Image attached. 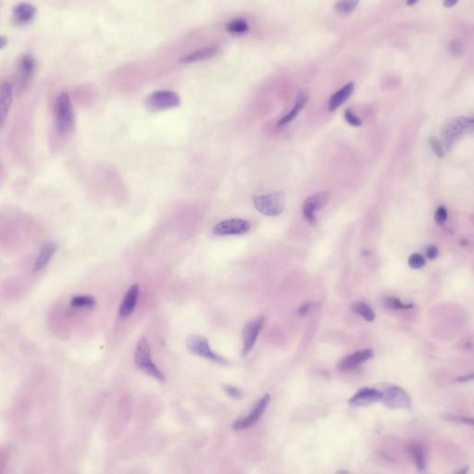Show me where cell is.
Returning <instances> with one entry per match:
<instances>
[{"label": "cell", "mask_w": 474, "mask_h": 474, "mask_svg": "<svg viewBox=\"0 0 474 474\" xmlns=\"http://www.w3.org/2000/svg\"><path fill=\"white\" fill-rule=\"evenodd\" d=\"M256 210L269 217H276L282 214L285 205V197L283 192H275L253 198Z\"/></svg>", "instance_id": "obj_2"}, {"label": "cell", "mask_w": 474, "mask_h": 474, "mask_svg": "<svg viewBox=\"0 0 474 474\" xmlns=\"http://www.w3.org/2000/svg\"><path fill=\"white\" fill-rule=\"evenodd\" d=\"M359 4V0H339L335 4V9L341 14L352 12Z\"/></svg>", "instance_id": "obj_25"}, {"label": "cell", "mask_w": 474, "mask_h": 474, "mask_svg": "<svg viewBox=\"0 0 474 474\" xmlns=\"http://www.w3.org/2000/svg\"><path fill=\"white\" fill-rule=\"evenodd\" d=\"M459 0H443V4L446 7H452L458 3Z\"/></svg>", "instance_id": "obj_37"}, {"label": "cell", "mask_w": 474, "mask_h": 474, "mask_svg": "<svg viewBox=\"0 0 474 474\" xmlns=\"http://www.w3.org/2000/svg\"><path fill=\"white\" fill-rule=\"evenodd\" d=\"M430 144H431V147H432L433 152H434L437 156H444V149H443V146L440 144V142H439L437 139L432 138V139L430 140Z\"/></svg>", "instance_id": "obj_32"}, {"label": "cell", "mask_w": 474, "mask_h": 474, "mask_svg": "<svg viewBox=\"0 0 474 474\" xmlns=\"http://www.w3.org/2000/svg\"><path fill=\"white\" fill-rule=\"evenodd\" d=\"M138 296H139V287H138V284L135 283L129 288V290L127 291L126 295L124 296V298L121 302L120 311H119V316L120 318H127L134 312L137 300H138Z\"/></svg>", "instance_id": "obj_14"}, {"label": "cell", "mask_w": 474, "mask_h": 474, "mask_svg": "<svg viewBox=\"0 0 474 474\" xmlns=\"http://www.w3.org/2000/svg\"><path fill=\"white\" fill-rule=\"evenodd\" d=\"M55 116L57 132L59 134L69 132L73 125V110L69 93L61 92L58 95L55 106Z\"/></svg>", "instance_id": "obj_3"}, {"label": "cell", "mask_w": 474, "mask_h": 474, "mask_svg": "<svg viewBox=\"0 0 474 474\" xmlns=\"http://www.w3.org/2000/svg\"><path fill=\"white\" fill-rule=\"evenodd\" d=\"M420 0H407V5L408 6H413L415 4H417Z\"/></svg>", "instance_id": "obj_40"}, {"label": "cell", "mask_w": 474, "mask_h": 474, "mask_svg": "<svg viewBox=\"0 0 474 474\" xmlns=\"http://www.w3.org/2000/svg\"><path fill=\"white\" fill-rule=\"evenodd\" d=\"M331 194L329 192H320L307 198L303 204V215L311 224H315L316 212L324 208L330 201Z\"/></svg>", "instance_id": "obj_8"}, {"label": "cell", "mask_w": 474, "mask_h": 474, "mask_svg": "<svg viewBox=\"0 0 474 474\" xmlns=\"http://www.w3.org/2000/svg\"><path fill=\"white\" fill-rule=\"evenodd\" d=\"M344 115H345V119L347 120L348 124L355 126V127H360L362 125V120L351 109H349V108L347 109Z\"/></svg>", "instance_id": "obj_29"}, {"label": "cell", "mask_w": 474, "mask_h": 474, "mask_svg": "<svg viewBox=\"0 0 474 474\" xmlns=\"http://www.w3.org/2000/svg\"><path fill=\"white\" fill-rule=\"evenodd\" d=\"M181 105L177 94L169 90H160L150 94L146 99V106L152 111H161L175 108Z\"/></svg>", "instance_id": "obj_4"}, {"label": "cell", "mask_w": 474, "mask_h": 474, "mask_svg": "<svg viewBox=\"0 0 474 474\" xmlns=\"http://www.w3.org/2000/svg\"><path fill=\"white\" fill-rule=\"evenodd\" d=\"M373 357V351L371 349H364L358 351L354 354L348 356L340 363L339 368L342 370H350L361 365V363L370 360Z\"/></svg>", "instance_id": "obj_17"}, {"label": "cell", "mask_w": 474, "mask_h": 474, "mask_svg": "<svg viewBox=\"0 0 474 474\" xmlns=\"http://www.w3.org/2000/svg\"><path fill=\"white\" fill-rule=\"evenodd\" d=\"M382 400L383 405L389 409H409L411 407V399L408 393L396 385L389 386L383 391Z\"/></svg>", "instance_id": "obj_7"}, {"label": "cell", "mask_w": 474, "mask_h": 474, "mask_svg": "<svg viewBox=\"0 0 474 474\" xmlns=\"http://www.w3.org/2000/svg\"><path fill=\"white\" fill-rule=\"evenodd\" d=\"M308 101H309L308 95L305 94V93H301V94L298 96L297 101H296V103H295V106H293V108H292V110H291L290 112L288 114H286L285 116H283V118L279 120L278 126H279V127H282V126H284V125L288 124L292 120H295V119L297 118L298 113H299V111L306 106V104L308 103Z\"/></svg>", "instance_id": "obj_20"}, {"label": "cell", "mask_w": 474, "mask_h": 474, "mask_svg": "<svg viewBox=\"0 0 474 474\" xmlns=\"http://www.w3.org/2000/svg\"><path fill=\"white\" fill-rule=\"evenodd\" d=\"M387 306L392 310H410L413 308V305L405 304L400 299L396 297H390L387 299Z\"/></svg>", "instance_id": "obj_27"}, {"label": "cell", "mask_w": 474, "mask_h": 474, "mask_svg": "<svg viewBox=\"0 0 474 474\" xmlns=\"http://www.w3.org/2000/svg\"><path fill=\"white\" fill-rule=\"evenodd\" d=\"M36 7L29 3H21L13 8V20L18 25H26L34 21Z\"/></svg>", "instance_id": "obj_16"}, {"label": "cell", "mask_w": 474, "mask_h": 474, "mask_svg": "<svg viewBox=\"0 0 474 474\" xmlns=\"http://www.w3.org/2000/svg\"><path fill=\"white\" fill-rule=\"evenodd\" d=\"M473 380H474V374H468V375L460 376L457 378L458 382H468Z\"/></svg>", "instance_id": "obj_36"}, {"label": "cell", "mask_w": 474, "mask_h": 474, "mask_svg": "<svg viewBox=\"0 0 474 474\" xmlns=\"http://www.w3.org/2000/svg\"><path fill=\"white\" fill-rule=\"evenodd\" d=\"M262 324H263V318H261L253 322H249L245 327L244 333H243V340H244L243 355L244 356L248 355L254 347L257 338L262 330Z\"/></svg>", "instance_id": "obj_13"}, {"label": "cell", "mask_w": 474, "mask_h": 474, "mask_svg": "<svg viewBox=\"0 0 474 474\" xmlns=\"http://www.w3.org/2000/svg\"><path fill=\"white\" fill-rule=\"evenodd\" d=\"M426 255H427V258L430 259V260H433L435 259L437 255H438V249L436 248V247L434 246H431L429 247L427 251H426Z\"/></svg>", "instance_id": "obj_35"}, {"label": "cell", "mask_w": 474, "mask_h": 474, "mask_svg": "<svg viewBox=\"0 0 474 474\" xmlns=\"http://www.w3.org/2000/svg\"><path fill=\"white\" fill-rule=\"evenodd\" d=\"M354 91V83L350 82L347 85L343 86L339 91L333 94V97L329 100L328 107L330 111H333L337 109L340 106H342L347 99L351 97Z\"/></svg>", "instance_id": "obj_19"}, {"label": "cell", "mask_w": 474, "mask_h": 474, "mask_svg": "<svg viewBox=\"0 0 474 474\" xmlns=\"http://www.w3.org/2000/svg\"><path fill=\"white\" fill-rule=\"evenodd\" d=\"M249 26H248L247 21L241 19L234 20L228 23L227 25V31L230 33L234 34H243L248 32Z\"/></svg>", "instance_id": "obj_26"}, {"label": "cell", "mask_w": 474, "mask_h": 474, "mask_svg": "<svg viewBox=\"0 0 474 474\" xmlns=\"http://www.w3.org/2000/svg\"><path fill=\"white\" fill-rule=\"evenodd\" d=\"M382 399V393L374 388H362L357 392L354 396L349 399V405L351 407H364L371 404L381 401Z\"/></svg>", "instance_id": "obj_12"}, {"label": "cell", "mask_w": 474, "mask_h": 474, "mask_svg": "<svg viewBox=\"0 0 474 474\" xmlns=\"http://www.w3.org/2000/svg\"></svg>", "instance_id": "obj_41"}, {"label": "cell", "mask_w": 474, "mask_h": 474, "mask_svg": "<svg viewBox=\"0 0 474 474\" xmlns=\"http://www.w3.org/2000/svg\"><path fill=\"white\" fill-rule=\"evenodd\" d=\"M446 218H447V211H446V209L444 207H439L438 209L436 210L435 215H434V219H435L436 223L441 224V223L445 222Z\"/></svg>", "instance_id": "obj_31"}, {"label": "cell", "mask_w": 474, "mask_h": 474, "mask_svg": "<svg viewBox=\"0 0 474 474\" xmlns=\"http://www.w3.org/2000/svg\"><path fill=\"white\" fill-rule=\"evenodd\" d=\"M224 390H225V392H226L229 396H233L234 398H237V397L240 396V391L237 389L236 387H234V386L226 385V386H224Z\"/></svg>", "instance_id": "obj_34"}, {"label": "cell", "mask_w": 474, "mask_h": 474, "mask_svg": "<svg viewBox=\"0 0 474 474\" xmlns=\"http://www.w3.org/2000/svg\"><path fill=\"white\" fill-rule=\"evenodd\" d=\"M36 60L30 55L21 57L18 63V71L16 78V88L19 93L23 92L32 82L36 71Z\"/></svg>", "instance_id": "obj_6"}, {"label": "cell", "mask_w": 474, "mask_h": 474, "mask_svg": "<svg viewBox=\"0 0 474 474\" xmlns=\"http://www.w3.org/2000/svg\"><path fill=\"white\" fill-rule=\"evenodd\" d=\"M12 96H13V87L12 85L5 81L1 85V93H0V121L3 124L7 118L9 108L12 104Z\"/></svg>", "instance_id": "obj_15"}, {"label": "cell", "mask_w": 474, "mask_h": 474, "mask_svg": "<svg viewBox=\"0 0 474 474\" xmlns=\"http://www.w3.org/2000/svg\"><path fill=\"white\" fill-rule=\"evenodd\" d=\"M56 251H57V245L54 242H50V243H48L47 245H45L41 248L40 253L36 259L34 268H33V271L38 272V271L42 270L44 268H46L47 265L49 264V262H50V260L52 259V257L55 255Z\"/></svg>", "instance_id": "obj_18"}, {"label": "cell", "mask_w": 474, "mask_h": 474, "mask_svg": "<svg viewBox=\"0 0 474 474\" xmlns=\"http://www.w3.org/2000/svg\"><path fill=\"white\" fill-rule=\"evenodd\" d=\"M135 366L144 373L161 382L165 380V375L162 371L157 367L156 364L152 361L149 340L145 336H142L137 342L135 352Z\"/></svg>", "instance_id": "obj_1"}, {"label": "cell", "mask_w": 474, "mask_h": 474, "mask_svg": "<svg viewBox=\"0 0 474 474\" xmlns=\"http://www.w3.org/2000/svg\"><path fill=\"white\" fill-rule=\"evenodd\" d=\"M444 419L449 421H453L457 423L472 425L474 426V419L473 418L462 417V416H455V415H445Z\"/></svg>", "instance_id": "obj_30"}, {"label": "cell", "mask_w": 474, "mask_h": 474, "mask_svg": "<svg viewBox=\"0 0 474 474\" xmlns=\"http://www.w3.org/2000/svg\"><path fill=\"white\" fill-rule=\"evenodd\" d=\"M186 347L193 354L205 358L207 360L215 361L218 363H225V360L220 356L213 352L210 347L208 339L197 333H192L186 339Z\"/></svg>", "instance_id": "obj_5"}, {"label": "cell", "mask_w": 474, "mask_h": 474, "mask_svg": "<svg viewBox=\"0 0 474 474\" xmlns=\"http://www.w3.org/2000/svg\"><path fill=\"white\" fill-rule=\"evenodd\" d=\"M351 309L356 314L360 315L367 321H372L375 318V313L372 309L363 302H354L351 305Z\"/></svg>", "instance_id": "obj_22"}, {"label": "cell", "mask_w": 474, "mask_h": 474, "mask_svg": "<svg viewBox=\"0 0 474 474\" xmlns=\"http://www.w3.org/2000/svg\"><path fill=\"white\" fill-rule=\"evenodd\" d=\"M474 124V120L466 118H457L448 122L443 130V137L446 146H450L470 125Z\"/></svg>", "instance_id": "obj_11"}, {"label": "cell", "mask_w": 474, "mask_h": 474, "mask_svg": "<svg viewBox=\"0 0 474 474\" xmlns=\"http://www.w3.org/2000/svg\"><path fill=\"white\" fill-rule=\"evenodd\" d=\"M250 223L243 219H229L217 223L213 228V234L219 236L239 235L248 233L250 230Z\"/></svg>", "instance_id": "obj_9"}, {"label": "cell", "mask_w": 474, "mask_h": 474, "mask_svg": "<svg viewBox=\"0 0 474 474\" xmlns=\"http://www.w3.org/2000/svg\"><path fill=\"white\" fill-rule=\"evenodd\" d=\"M217 52L216 48H209L205 50H198L195 51L189 55H186L184 57L180 58L181 63H192V62H197V61H201V60H206L211 57H212Z\"/></svg>", "instance_id": "obj_21"}, {"label": "cell", "mask_w": 474, "mask_h": 474, "mask_svg": "<svg viewBox=\"0 0 474 474\" xmlns=\"http://www.w3.org/2000/svg\"><path fill=\"white\" fill-rule=\"evenodd\" d=\"M97 304L92 296H75L71 300V307L74 308H94Z\"/></svg>", "instance_id": "obj_24"}, {"label": "cell", "mask_w": 474, "mask_h": 474, "mask_svg": "<svg viewBox=\"0 0 474 474\" xmlns=\"http://www.w3.org/2000/svg\"><path fill=\"white\" fill-rule=\"evenodd\" d=\"M411 457L419 471H424L426 469V455L422 446L414 445L411 447Z\"/></svg>", "instance_id": "obj_23"}, {"label": "cell", "mask_w": 474, "mask_h": 474, "mask_svg": "<svg viewBox=\"0 0 474 474\" xmlns=\"http://www.w3.org/2000/svg\"><path fill=\"white\" fill-rule=\"evenodd\" d=\"M269 400H270V396L269 395L263 396L254 407V409L250 412L248 417L244 418L235 422V424L234 425V430L242 431L257 423L258 421L262 418L264 411H266V408L268 407Z\"/></svg>", "instance_id": "obj_10"}, {"label": "cell", "mask_w": 474, "mask_h": 474, "mask_svg": "<svg viewBox=\"0 0 474 474\" xmlns=\"http://www.w3.org/2000/svg\"><path fill=\"white\" fill-rule=\"evenodd\" d=\"M409 265L412 269H421L425 265V259L421 254H412L409 259Z\"/></svg>", "instance_id": "obj_28"}, {"label": "cell", "mask_w": 474, "mask_h": 474, "mask_svg": "<svg viewBox=\"0 0 474 474\" xmlns=\"http://www.w3.org/2000/svg\"><path fill=\"white\" fill-rule=\"evenodd\" d=\"M449 50H450V52H451L452 55L459 56V55L461 54V52H462V46H461L460 41L454 40L453 42L450 44Z\"/></svg>", "instance_id": "obj_33"}, {"label": "cell", "mask_w": 474, "mask_h": 474, "mask_svg": "<svg viewBox=\"0 0 474 474\" xmlns=\"http://www.w3.org/2000/svg\"><path fill=\"white\" fill-rule=\"evenodd\" d=\"M310 310H311V304H304L298 310V312L300 314H306Z\"/></svg>", "instance_id": "obj_38"}, {"label": "cell", "mask_w": 474, "mask_h": 474, "mask_svg": "<svg viewBox=\"0 0 474 474\" xmlns=\"http://www.w3.org/2000/svg\"><path fill=\"white\" fill-rule=\"evenodd\" d=\"M7 44V38H6L5 36H1V37H0V49H1V50H3V49H4V47H5Z\"/></svg>", "instance_id": "obj_39"}]
</instances>
